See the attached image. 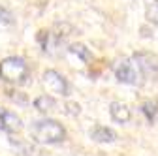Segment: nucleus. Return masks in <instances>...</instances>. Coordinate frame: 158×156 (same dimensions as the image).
I'll return each instance as SVG.
<instances>
[{
    "instance_id": "nucleus-1",
    "label": "nucleus",
    "mask_w": 158,
    "mask_h": 156,
    "mask_svg": "<svg viewBox=\"0 0 158 156\" xmlns=\"http://www.w3.org/2000/svg\"><path fill=\"white\" fill-rule=\"evenodd\" d=\"M30 138L42 145H56L66 139V128L55 119H40L30 124Z\"/></svg>"
},
{
    "instance_id": "nucleus-2",
    "label": "nucleus",
    "mask_w": 158,
    "mask_h": 156,
    "mask_svg": "<svg viewBox=\"0 0 158 156\" xmlns=\"http://www.w3.org/2000/svg\"><path fill=\"white\" fill-rule=\"evenodd\" d=\"M0 79L8 85L21 87L30 79V68L21 56H6L0 62Z\"/></svg>"
},
{
    "instance_id": "nucleus-3",
    "label": "nucleus",
    "mask_w": 158,
    "mask_h": 156,
    "mask_svg": "<svg viewBox=\"0 0 158 156\" xmlns=\"http://www.w3.org/2000/svg\"><path fill=\"white\" fill-rule=\"evenodd\" d=\"M113 72H115L117 79L124 85H137L145 77L141 72V66L137 64L135 58H123V60H118L113 66Z\"/></svg>"
},
{
    "instance_id": "nucleus-4",
    "label": "nucleus",
    "mask_w": 158,
    "mask_h": 156,
    "mask_svg": "<svg viewBox=\"0 0 158 156\" xmlns=\"http://www.w3.org/2000/svg\"><path fill=\"white\" fill-rule=\"evenodd\" d=\"M42 83L47 88V92H51V94L68 96V92H70L68 79H66L62 73H58L56 70H45L44 72V77H42Z\"/></svg>"
},
{
    "instance_id": "nucleus-5",
    "label": "nucleus",
    "mask_w": 158,
    "mask_h": 156,
    "mask_svg": "<svg viewBox=\"0 0 158 156\" xmlns=\"http://www.w3.org/2000/svg\"><path fill=\"white\" fill-rule=\"evenodd\" d=\"M23 128V121L17 113L0 107V130L6 133H15Z\"/></svg>"
},
{
    "instance_id": "nucleus-6",
    "label": "nucleus",
    "mask_w": 158,
    "mask_h": 156,
    "mask_svg": "<svg viewBox=\"0 0 158 156\" xmlns=\"http://www.w3.org/2000/svg\"><path fill=\"white\" fill-rule=\"evenodd\" d=\"M134 58L137 60V64L141 66L143 75H152L154 79H158V55L137 53V55H134Z\"/></svg>"
},
{
    "instance_id": "nucleus-7",
    "label": "nucleus",
    "mask_w": 158,
    "mask_h": 156,
    "mask_svg": "<svg viewBox=\"0 0 158 156\" xmlns=\"http://www.w3.org/2000/svg\"><path fill=\"white\" fill-rule=\"evenodd\" d=\"M89 135H90V139L96 141V143H113V141L117 139V133H115L111 128L102 126V124H96V126L89 132Z\"/></svg>"
},
{
    "instance_id": "nucleus-8",
    "label": "nucleus",
    "mask_w": 158,
    "mask_h": 156,
    "mask_svg": "<svg viewBox=\"0 0 158 156\" xmlns=\"http://www.w3.org/2000/svg\"><path fill=\"white\" fill-rule=\"evenodd\" d=\"M109 115H111V119H113L115 122H118V124L128 122L130 117H132L128 105H124L123 102H111V104H109Z\"/></svg>"
},
{
    "instance_id": "nucleus-9",
    "label": "nucleus",
    "mask_w": 158,
    "mask_h": 156,
    "mask_svg": "<svg viewBox=\"0 0 158 156\" xmlns=\"http://www.w3.org/2000/svg\"><path fill=\"white\" fill-rule=\"evenodd\" d=\"M34 107L40 111V113H51L56 109V100L49 94H44V96H38L34 100Z\"/></svg>"
},
{
    "instance_id": "nucleus-10",
    "label": "nucleus",
    "mask_w": 158,
    "mask_h": 156,
    "mask_svg": "<svg viewBox=\"0 0 158 156\" xmlns=\"http://www.w3.org/2000/svg\"><path fill=\"white\" fill-rule=\"evenodd\" d=\"M70 53L75 55V56H79L83 62L92 60V53H90V49H87V45H83V43H73V45H70Z\"/></svg>"
},
{
    "instance_id": "nucleus-11",
    "label": "nucleus",
    "mask_w": 158,
    "mask_h": 156,
    "mask_svg": "<svg viewBox=\"0 0 158 156\" xmlns=\"http://www.w3.org/2000/svg\"><path fill=\"white\" fill-rule=\"evenodd\" d=\"M141 111H143V115L147 117L149 122H154L156 117H158V104H156V102H145V104L141 105Z\"/></svg>"
},
{
    "instance_id": "nucleus-12",
    "label": "nucleus",
    "mask_w": 158,
    "mask_h": 156,
    "mask_svg": "<svg viewBox=\"0 0 158 156\" xmlns=\"http://www.w3.org/2000/svg\"><path fill=\"white\" fill-rule=\"evenodd\" d=\"M145 15H147V19H149V23L158 25V4H156V6H149L147 11H145Z\"/></svg>"
},
{
    "instance_id": "nucleus-13",
    "label": "nucleus",
    "mask_w": 158,
    "mask_h": 156,
    "mask_svg": "<svg viewBox=\"0 0 158 156\" xmlns=\"http://www.w3.org/2000/svg\"><path fill=\"white\" fill-rule=\"evenodd\" d=\"M0 23H2V25H11V23H13L11 11L6 10V8H2V6H0Z\"/></svg>"
},
{
    "instance_id": "nucleus-14",
    "label": "nucleus",
    "mask_w": 158,
    "mask_h": 156,
    "mask_svg": "<svg viewBox=\"0 0 158 156\" xmlns=\"http://www.w3.org/2000/svg\"><path fill=\"white\" fill-rule=\"evenodd\" d=\"M79 109H81V107H79V104H66V113L68 115H79Z\"/></svg>"
},
{
    "instance_id": "nucleus-15",
    "label": "nucleus",
    "mask_w": 158,
    "mask_h": 156,
    "mask_svg": "<svg viewBox=\"0 0 158 156\" xmlns=\"http://www.w3.org/2000/svg\"><path fill=\"white\" fill-rule=\"evenodd\" d=\"M156 4H158V0H156Z\"/></svg>"
}]
</instances>
